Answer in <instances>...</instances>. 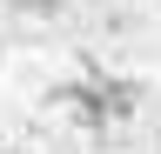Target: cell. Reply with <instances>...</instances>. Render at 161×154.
Wrapping results in <instances>:
<instances>
[{"mask_svg":"<svg viewBox=\"0 0 161 154\" xmlns=\"http://www.w3.org/2000/svg\"><path fill=\"white\" fill-rule=\"evenodd\" d=\"M67 101H74V114H80L94 134H108V127H121V121L141 107V87H134V81H80Z\"/></svg>","mask_w":161,"mask_h":154,"instance_id":"obj_1","label":"cell"}]
</instances>
